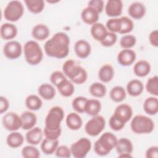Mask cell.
Wrapping results in <instances>:
<instances>
[{"mask_svg": "<svg viewBox=\"0 0 158 158\" xmlns=\"http://www.w3.org/2000/svg\"><path fill=\"white\" fill-rule=\"evenodd\" d=\"M70 38L64 32L55 33L44 45V49L47 56L56 58L66 57L69 52Z\"/></svg>", "mask_w": 158, "mask_h": 158, "instance_id": "obj_1", "label": "cell"}, {"mask_svg": "<svg viewBox=\"0 0 158 158\" xmlns=\"http://www.w3.org/2000/svg\"><path fill=\"white\" fill-rule=\"evenodd\" d=\"M62 72L65 77L78 85L84 83L88 78L86 70L73 59H69L64 62L62 65Z\"/></svg>", "mask_w": 158, "mask_h": 158, "instance_id": "obj_2", "label": "cell"}, {"mask_svg": "<svg viewBox=\"0 0 158 158\" xmlns=\"http://www.w3.org/2000/svg\"><path fill=\"white\" fill-rule=\"evenodd\" d=\"M117 136L111 132H105L95 141L94 151L100 156H105L115 147L117 142Z\"/></svg>", "mask_w": 158, "mask_h": 158, "instance_id": "obj_3", "label": "cell"}, {"mask_svg": "<svg viewBox=\"0 0 158 158\" xmlns=\"http://www.w3.org/2000/svg\"><path fill=\"white\" fill-rule=\"evenodd\" d=\"M23 53L25 60L31 65L40 64L43 58V52L40 44L33 40L26 42L23 46Z\"/></svg>", "mask_w": 158, "mask_h": 158, "instance_id": "obj_4", "label": "cell"}, {"mask_svg": "<svg viewBox=\"0 0 158 158\" xmlns=\"http://www.w3.org/2000/svg\"><path fill=\"white\" fill-rule=\"evenodd\" d=\"M130 128L136 134L150 133L154 129V122L148 116L136 115L131 119Z\"/></svg>", "mask_w": 158, "mask_h": 158, "instance_id": "obj_5", "label": "cell"}, {"mask_svg": "<svg viewBox=\"0 0 158 158\" xmlns=\"http://www.w3.org/2000/svg\"><path fill=\"white\" fill-rule=\"evenodd\" d=\"M64 117V111L60 106H54L49 110L45 118L44 128L49 130H56L60 128Z\"/></svg>", "mask_w": 158, "mask_h": 158, "instance_id": "obj_6", "label": "cell"}, {"mask_svg": "<svg viewBox=\"0 0 158 158\" xmlns=\"http://www.w3.org/2000/svg\"><path fill=\"white\" fill-rule=\"evenodd\" d=\"M24 7L22 3L19 1H11L9 2L4 10V17L9 22H16L23 15Z\"/></svg>", "mask_w": 158, "mask_h": 158, "instance_id": "obj_7", "label": "cell"}, {"mask_svg": "<svg viewBox=\"0 0 158 158\" xmlns=\"http://www.w3.org/2000/svg\"><path fill=\"white\" fill-rule=\"evenodd\" d=\"M106 126V120L104 117L100 115L93 116L85 124V132L91 136L99 135Z\"/></svg>", "mask_w": 158, "mask_h": 158, "instance_id": "obj_8", "label": "cell"}, {"mask_svg": "<svg viewBox=\"0 0 158 158\" xmlns=\"http://www.w3.org/2000/svg\"><path fill=\"white\" fill-rule=\"evenodd\" d=\"M72 155L75 158H83L86 156L91 148V142L87 138H81L70 146Z\"/></svg>", "mask_w": 158, "mask_h": 158, "instance_id": "obj_9", "label": "cell"}, {"mask_svg": "<svg viewBox=\"0 0 158 158\" xmlns=\"http://www.w3.org/2000/svg\"><path fill=\"white\" fill-rule=\"evenodd\" d=\"M2 122L4 127L8 131H15L22 127L21 117L17 113L9 112L3 116Z\"/></svg>", "mask_w": 158, "mask_h": 158, "instance_id": "obj_10", "label": "cell"}, {"mask_svg": "<svg viewBox=\"0 0 158 158\" xmlns=\"http://www.w3.org/2000/svg\"><path fill=\"white\" fill-rule=\"evenodd\" d=\"M3 52L7 58L9 59H16L22 54V45L17 41H9L4 46Z\"/></svg>", "mask_w": 158, "mask_h": 158, "instance_id": "obj_11", "label": "cell"}, {"mask_svg": "<svg viewBox=\"0 0 158 158\" xmlns=\"http://www.w3.org/2000/svg\"><path fill=\"white\" fill-rule=\"evenodd\" d=\"M113 115L121 122L125 124L131 118L133 109L129 104H121L116 107Z\"/></svg>", "mask_w": 158, "mask_h": 158, "instance_id": "obj_12", "label": "cell"}, {"mask_svg": "<svg viewBox=\"0 0 158 158\" xmlns=\"http://www.w3.org/2000/svg\"><path fill=\"white\" fill-rule=\"evenodd\" d=\"M123 3L120 0H109L105 5V12L107 16L116 18L122 12Z\"/></svg>", "mask_w": 158, "mask_h": 158, "instance_id": "obj_13", "label": "cell"}, {"mask_svg": "<svg viewBox=\"0 0 158 158\" xmlns=\"http://www.w3.org/2000/svg\"><path fill=\"white\" fill-rule=\"evenodd\" d=\"M136 57V55L133 50L131 49H123L118 52L117 60L120 65L128 66L135 62Z\"/></svg>", "mask_w": 158, "mask_h": 158, "instance_id": "obj_14", "label": "cell"}, {"mask_svg": "<svg viewBox=\"0 0 158 158\" xmlns=\"http://www.w3.org/2000/svg\"><path fill=\"white\" fill-rule=\"evenodd\" d=\"M74 51L75 54L79 58L85 59L91 54V45L87 41L85 40H79L74 45Z\"/></svg>", "mask_w": 158, "mask_h": 158, "instance_id": "obj_15", "label": "cell"}, {"mask_svg": "<svg viewBox=\"0 0 158 158\" xmlns=\"http://www.w3.org/2000/svg\"><path fill=\"white\" fill-rule=\"evenodd\" d=\"M81 18L84 23L92 25L98 22L99 18V13L94 8L87 6L82 10Z\"/></svg>", "mask_w": 158, "mask_h": 158, "instance_id": "obj_16", "label": "cell"}, {"mask_svg": "<svg viewBox=\"0 0 158 158\" xmlns=\"http://www.w3.org/2000/svg\"><path fill=\"white\" fill-rule=\"evenodd\" d=\"M43 133L40 127H33L28 130L25 135V139L27 143L31 145H37L43 139Z\"/></svg>", "mask_w": 158, "mask_h": 158, "instance_id": "obj_17", "label": "cell"}, {"mask_svg": "<svg viewBox=\"0 0 158 158\" xmlns=\"http://www.w3.org/2000/svg\"><path fill=\"white\" fill-rule=\"evenodd\" d=\"M146 12L144 5L140 2H134L131 3L128 8V13L130 17L135 19L143 18Z\"/></svg>", "mask_w": 158, "mask_h": 158, "instance_id": "obj_18", "label": "cell"}, {"mask_svg": "<svg viewBox=\"0 0 158 158\" xmlns=\"http://www.w3.org/2000/svg\"><path fill=\"white\" fill-rule=\"evenodd\" d=\"M115 148L118 156L131 154L133 150L132 142L127 138H121L117 139Z\"/></svg>", "mask_w": 158, "mask_h": 158, "instance_id": "obj_19", "label": "cell"}, {"mask_svg": "<svg viewBox=\"0 0 158 158\" xmlns=\"http://www.w3.org/2000/svg\"><path fill=\"white\" fill-rule=\"evenodd\" d=\"M17 28L13 23H4L1 26L0 35L4 40H10L17 35Z\"/></svg>", "mask_w": 158, "mask_h": 158, "instance_id": "obj_20", "label": "cell"}, {"mask_svg": "<svg viewBox=\"0 0 158 158\" xmlns=\"http://www.w3.org/2000/svg\"><path fill=\"white\" fill-rule=\"evenodd\" d=\"M49 34L50 30L48 27L43 23L36 25L31 31L33 38L38 41H43L47 39Z\"/></svg>", "mask_w": 158, "mask_h": 158, "instance_id": "obj_21", "label": "cell"}, {"mask_svg": "<svg viewBox=\"0 0 158 158\" xmlns=\"http://www.w3.org/2000/svg\"><path fill=\"white\" fill-rule=\"evenodd\" d=\"M90 32L92 37L101 43L107 34L108 30L102 23L96 22L91 25Z\"/></svg>", "mask_w": 158, "mask_h": 158, "instance_id": "obj_22", "label": "cell"}, {"mask_svg": "<svg viewBox=\"0 0 158 158\" xmlns=\"http://www.w3.org/2000/svg\"><path fill=\"white\" fill-rule=\"evenodd\" d=\"M127 92L128 94L133 97L139 96L143 91L144 85L143 83L137 79L130 80L127 85Z\"/></svg>", "mask_w": 158, "mask_h": 158, "instance_id": "obj_23", "label": "cell"}, {"mask_svg": "<svg viewBox=\"0 0 158 158\" xmlns=\"http://www.w3.org/2000/svg\"><path fill=\"white\" fill-rule=\"evenodd\" d=\"M22 120V128L24 130H28L33 127L36 123L37 117L36 115L31 111H25L21 115Z\"/></svg>", "mask_w": 158, "mask_h": 158, "instance_id": "obj_24", "label": "cell"}, {"mask_svg": "<svg viewBox=\"0 0 158 158\" xmlns=\"http://www.w3.org/2000/svg\"><path fill=\"white\" fill-rule=\"evenodd\" d=\"M65 123L67 127L72 130H79L83 124L81 117L76 112H70L65 119Z\"/></svg>", "mask_w": 158, "mask_h": 158, "instance_id": "obj_25", "label": "cell"}, {"mask_svg": "<svg viewBox=\"0 0 158 158\" xmlns=\"http://www.w3.org/2000/svg\"><path fill=\"white\" fill-rule=\"evenodd\" d=\"M151 71V65L146 60H138L133 66L135 74L139 77L147 76Z\"/></svg>", "mask_w": 158, "mask_h": 158, "instance_id": "obj_26", "label": "cell"}, {"mask_svg": "<svg viewBox=\"0 0 158 158\" xmlns=\"http://www.w3.org/2000/svg\"><path fill=\"white\" fill-rule=\"evenodd\" d=\"M114 76V69L110 64L103 65L99 70V79L103 83L110 81Z\"/></svg>", "mask_w": 158, "mask_h": 158, "instance_id": "obj_27", "label": "cell"}, {"mask_svg": "<svg viewBox=\"0 0 158 158\" xmlns=\"http://www.w3.org/2000/svg\"><path fill=\"white\" fill-rule=\"evenodd\" d=\"M144 112L149 115H154L158 112V99L156 96L146 98L143 103Z\"/></svg>", "mask_w": 158, "mask_h": 158, "instance_id": "obj_28", "label": "cell"}, {"mask_svg": "<svg viewBox=\"0 0 158 158\" xmlns=\"http://www.w3.org/2000/svg\"><path fill=\"white\" fill-rule=\"evenodd\" d=\"M24 141L23 135L16 131H12L6 138L7 144L12 148H17L20 147Z\"/></svg>", "mask_w": 158, "mask_h": 158, "instance_id": "obj_29", "label": "cell"}, {"mask_svg": "<svg viewBox=\"0 0 158 158\" xmlns=\"http://www.w3.org/2000/svg\"><path fill=\"white\" fill-rule=\"evenodd\" d=\"M38 92L40 97L44 100H51L56 96L54 87L49 83L41 84L38 88Z\"/></svg>", "mask_w": 158, "mask_h": 158, "instance_id": "obj_30", "label": "cell"}, {"mask_svg": "<svg viewBox=\"0 0 158 158\" xmlns=\"http://www.w3.org/2000/svg\"><path fill=\"white\" fill-rule=\"evenodd\" d=\"M102 105L101 102L97 99H88L86 106L85 112L91 116H95L98 115L101 110Z\"/></svg>", "mask_w": 158, "mask_h": 158, "instance_id": "obj_31", "label": "cell"}, {"mask_svg": "<svg viewBox=\"0 0 158 158\" xmlns=\"http://www.w3.org/2000/svg\"><path fill=\"white\" fill-rule=\"evenodd\" d=\"M56 88L60 95L64 97H70L75 91V87L73 83L67 78L59 83Z\"/></svg>", "mask_w": 158, "mask_h": 158, "instance_id": "obj_32", "label": "cell"}, {"mask_svg": "<svg viewBox=\"0 0 158 158\" xmlns=\"http://www.w3.org/2000/svg\"><path fill=\"white\" fill-rule=\"evenodd\" d=\"M58 146V139H49L45 138L41 141V149L44 154L46 155H50L55 153V151Z\"/></svg>", "mask_w": 158, "mask_h": 158, "instance_id": "obj_33", "label": "cell"}, {"mask_svg": "<svg viewBox=\"0 0 158 158\" xmlns=\"http://www.w3.org/2000/svg\"><path fill=\"white\" fill-rule=\"evenodd\" d=\"M42 105L41 99L35 94H30L25 99V106L30 110H38L41 109Z\"/></svg>", "mask_w": 158, "mask_h": 158, "instance_id": "obj_34", "label": "cell"}, {"mask_svg": "<svg viewBox=\"0 0 158 158\" xmlns=\"http://www.w3.org/2000/svg\"><path fill=\"white\" fill-rule=\"evenodd\" d=\"M109 96L112 101L115 102H120L125 99L127 93L125 89L122 86H115L110 91Z\"/></svg>", "mask_w": 158, "mask_h": 158, "instance_id": "obj_35", "label": "cell"}, {"mask_svg": "<svg viewBox=\"0 0 158 158\" xmlns=\"http://www.w3.org/2000/svg\"><path fill=\"white\" fill-rule=\"evenodd\" d=\"M89 90L90 94L93 96L98 98L104 97L107 92L106 86L103 83L99 82L93 83L90 85Z\"/></svg>", "mask_w": 158, "mask_h": 158, "instance_id": "obj_36", "label": "cell"}, {"mask_svg": "<svg viewBox=\"0 0 158 158\" xmlns=\"http://www.w3.org/2000/svg\"><path fill=\"white\" fill-rule=\"evenodd\" d=\"M25 3L28 10L33 14H39L44 8L43 0H25Z\"/></svg>", "mask_w": 158, "mask_h": 158, "instance_id": "obj_37", "label": "cell"}, {"mask_svg": "<svg viewBox=\"0 0 158 158\" xmlns=\"http://www.w3.org/2000/svg\"><path fill=\"white\" fill-rule=\"evenodd\" d=\"M146 89L151 94L157 97L158 96V77L154 75L149 78L146 84Z\"/></svg>", "mask_w": 158, "mask_h": 158, "instance_id": "obj_38", "label": "cell"}, {"mask_svg": "<svg viewBox=\"0 0 158 158\" xmlns=\"http://www.w3.org/2000/svg\"><path fill=\"white\" fill-rule=\"evenodd\" d=\"M88 99L84 96L76 97L72 102V106L77 112L83 113L85 112V106Z\"/></svg>", "mask_w": 158, "mask_h": 158, "instance_id": "obj_39", "label": "cell"}, {"mask_svg": "<svg viewBox=\"0 0 158 158\" xmlns=\"http://www.w3.org/2000/svg\"><path fill=\"white\" fill-rule=\"evenodd\" d=\"M22 155L25 158H38L40 156L39 150L34 145H28L22 149Z\"/></svg>", "mask_w": 158, "mask_h": 158, "instance_id": "obj_40", "label": "cell"}, {"mask_svg": "<svg viewBox=\"0 0 158 158\" xmlns=\"http://www.w3.org/2000/svg\"><path fill=\"white\" fill-rule=\"evenodd\" d=\"M121 19V28L118 32L120 34H127L131 32L134 28V23L133 21L126 16L120 17Z\"/></svg>", "mask_w": 158, "mask_h": 158, "instance_id": "obj_41", "label": "cell"}, {"mask_svg": "<svg viewBox=\"0 0 158 158\" xmlns=\"http://www.w3.org/2000/svg\"><path fill=\"white\" fill-rule=\"evenodd\" d=\"M121 19L120 18H111L106 23V27L108 31L112 33H118L121 28Z\"/></svg>", "mask_w": 158, "mask_h": 158, "instance_id": "obj_42", "label": "cell"}, {"mask_svg": "<svg viewBox=\"0 0 158 158\" xmlns=\"http://www.w3.org/2000/svg\"><path fill=\"white\" fill-rule=\"evenodd\" d=\"M136 43V38L132 35H125L120 40V46L123 49H130Z\"/></svg>", "mask_w": 158, "mask_h": 158, "instance_id": "obj_43", "label": "cell"}, {"mask_svg": "<svg viewBox=\"0 0 158 158\" xmlns=\"http://www.w3.org/2000/svg\"><path fill=\"white\" fill-rule=\"evenodd\" d=\"M66 78H67L64 73L59 70L53 72L50 76V81L51 83L56 86H57L59 83H60Z\"/></svg>", "mask_w": 158, "mask_h": 158, "instance_id": "obj_44", "label": "cell"}, {"mask_svg": "<svg viewBox=\"0 0 158 158\" xmlns=\"http://www.w3.org/2000/svg\"><path fill=\"white\" fill-rule=\"evenodd\" d=\"M117 40V36L115 33L108 31L107 34L101 42V44L105 47H110L115 44Z\"/></svg>", "mask_w": 158, "mask_h": 158, "instance_id": "obj_45", "label": "cell"}, {"mask_svg": "<svg viewBox=\"0 0 158 158\" xmlns=\"http://www.w3.org/2000/svg\"><path fill=\"white\" fill-rule=\"evenodd\" d=\"M56 156L59 157H70L72 155L70 148L65 145L58 146L56 151Z\"/></svg>", "mask_w": 158, "mask_h": 158, "instance_id": "obj_46", "label": "cell"}, {"mask_svg": "<svg viewBox=\"0 0 158 158\" xmlns=\"http://www.w3.org/2000/svg\"><path fill=\"white\" fill-rule=\"evenodd\" d=\"M109 124L110 127L114 131H120L125 125V123L121 122L120 120L117 119L113 115L109 118Z\"/></svg>", "mask_w": 158, "mask_h": 158, "instance_id": "obj_47", "label": "cell"}, {"mask_svg": "<svg viewBox=\"0 0 158 158\" xmlns=\"http://www.w3.org/2000/svg\"><path fill=\"white\" fill-rule=\"evenodd\" d=\"M61 128L56 130H49L44 128L43 130V134L45 138L49 139H58L61 135Z\"/></svg>", "mask_w": 158, "mask_h": 158, "instance_id": "obj_48", "label": "cell"}, {"mask_svg": "<svg viewBox=\"0 0 158 158\" xmlns=\"http://www.w3.org/2000/svg\"><path fill=\"white\" fill-rule=\"evenodd\" d=\"M88 6L94 8L100 14L104 9V3L102 0H91L88 2Z\"/></svg>", "mask_w": 158, "mask_h": 158, "instance_id": "obj_49", "label": "cell"}, {"mask_svg": "<svg viewBox=\"0 0 158 158\" xmlns=\"http://www.w3.org/2000/svg\"><path fill=\"white\" fill-rule=\"evenodd\" d=\"M158 147L153 146L149 147L146 151V157L147 158H157Z\"/></svg>", "mask_w": 158, "mask_h": 158, "instance_id": "obj_50", "label": "cell"}, {"mask_svg": "<svg viewBox=\"0 0 158 158\" xmlns=\"http://www.w3.org/2000/svg\"><path fill=\"white\" fill-rule=\"evenodd\" d=\"M149 40L151 44L156 48L158 46V31L154 30L152 31L149 36Z\"/></svg>", "mask_w": 158, "mask_h": 158, "instance_id": "obj_51", "label": "cell"}, {"mask_svg": "<svg viewBox=\"0 0 158 158\" xmlns=\"http://www.w3.org/2000/svg\"><path fill=\"white\" fill-rule=\"evenodd\" d=\"M9 107V102L8 99L1 96L0 97V114H3L6 112Z\"/></svg>", "mask_w": 158, "mask_h": 158, "instance_id": "obj_52", "label": "cell"}, {"mask_svg": "<svg viewBox=\"0 0 158 158\" xmlns=\"http://www.w3.org/2000/svg\"><path fill=\"white\" fill-rule=\"evenodd\" d=\"M47 2H49V3H56V2H59V1H47Z\"/></svg>", "mask_w": 158, "mask_h": 158, "instance_id": "obj_53", "label": "cell"}]
</instances>
